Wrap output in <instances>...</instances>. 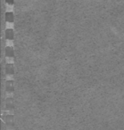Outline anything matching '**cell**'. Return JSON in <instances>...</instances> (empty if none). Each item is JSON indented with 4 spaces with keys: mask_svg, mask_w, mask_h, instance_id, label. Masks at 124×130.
Here are the masks:
<instances>
[{
    "mask_svg": "<svg viewBox=\"0 0 124 130\" xmlns=\"http://www.w3.org/2000/svg\"><path fill=\"white\" fill-rule=\"evenodd\" d=\"M5 2H6V4H7V5H13V2H14V0H5Z\"/></svg>",
    "mask_w": 124,
    "mask_h": 130,
    "instance_id": "cell-5",
    "label": "cell"
},
{
    "mask_svg": "<svg viewBox=\"0 0 124 130\" xmlns=\"http://www.w3.org/2000/svg\"><path fill=\"white\" fill-rule=\"evenodd\" d=\"M5 54H6L7 57H12L13 56V50H12V47H6L5 49Z\"/></svg>",
    "mask_w": 124,
    "mask_h": 130,
    "instance_id": "cell-3",
    "label": "cell"
},
{
    "mask_svg": "<svg viewBox=\"0 0 124 130\" xmlns=\"http://www.w3.org/2000/svg\"><path fill=\"white\" fill-rule=\"evenodd\" d=\"M6 69H7V72H13V70H12V65H7L6 66Z\"/></svg>",
    "mask_w": 124,
    "mask_h": 130,
    "instance_id": "cell-4",
    "label": "cell"
},
{
    "mask_svg": "<svg viewBox=\"0 0 124 130\" xmlns=\"http://www.w3.org/2000/svg\"><path fill=\"white\" fill-rule=\"evenodd\" d=\"M13 36H14L13 30L12 28H7L5 30V37H6L7 40H12L13 39Z\"/></svg>",
    "mask_w": 124,
    "mask_h": 130,
    "instance_id": "cell-1",
    "label": "cell"
},
{
    "mask_svg": "<svg viewBox=\"0 0 124 130\" xmlns=\"http://www.w3.org/2000/svg\"><path fill=\"white\" fill-rule=\"evenodd\" d=\"M14 20V16H13V13H12V12H7L6 13H5V21H7V22H12Z\"/></svg>",
    "mask_w": 124,
    "mask_h": 130,
    "instance_id": "cell-2",
    "label": "cell"
}]
</instances>
